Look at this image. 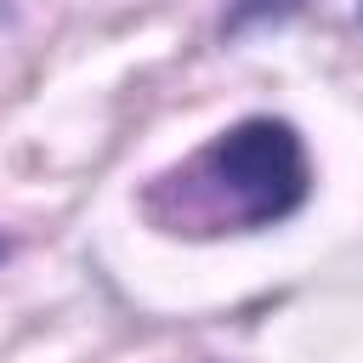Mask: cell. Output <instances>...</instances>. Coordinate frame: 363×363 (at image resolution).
<instances>
[{"mask_svg":"<svg viewBox=\"0 0 363 363\" xmlns=\"http://www.w3.org/2000/svg\"><path fill=\"white\" fill-rule=\"evenodd\" d=\"M306 147L284 119H244L147 187V216L164 233H250L284 221L306 199Z\"/></svg>","mask_w":363,"mask_h":363,"instance_id":"1","label":"cell"}]
</instances>
